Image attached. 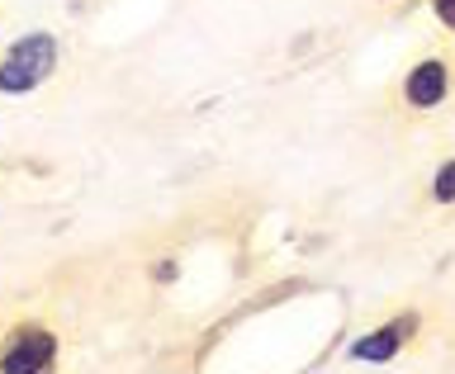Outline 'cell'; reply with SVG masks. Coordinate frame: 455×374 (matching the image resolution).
<instances>
[{
	"label": "cell",
	"mask_w": 455,
	"mask_h": 374,
	"mask_svg": "<svg viewBox=\"0 0 455 374\" xmlns=\"http://www.w3.org/2000/svg\"><path fill=\"white\" fill-rule=\"evenodd\" d=\"M52 71V38H24L14 43V52L0 62V91H28Z\"/></svg>",
	"instance_id": "1"
},
{
	"label": "cell",
	"mask_w": 455,
	"mask_h": 374,
	"mask_svg": "<svg viewBox=\"0 0 455 374\" xmlns=\"http://www.w3.org/2000/svg\"><path fill=\"white\" fill-rule=\"evenodd\" d=\"M436 14H441L446 24H455V0H436Z\"/></svg>",
	"instance_id": "6"
},
{
	"label": "cell",
	"mask_w": 455,
	"mask_h": 374,
	"mask_svg": "<svg viewBox=\"0 0 455 374\" xmlns=\"http://www.w3.org/2000/svg\"><path fill=\"white\" fill-rule=\"evenodd\" d=\"M441 95H446V67H441V62H422L408 76V99H412V105H436Z\"/></svg>",
	"instance_id": "3"
},
{
	"label": "cell",
	"mask_w": 455,
	"mask_h": 374,
	"mask_svg": "<svg viewBox=\"0 0 455 374\" xmlns=\"http://www.w3.org/2000/svg\"><path fill=\"white\" fill-rule=\"evenodd\" d=\"M394 346H398V332H379V337H365L361 346H355V355H365V361H384V355H394Z\"/></svg>",
	"instance_id": "4"
},
{
	"label": "cell",
	"mask_w": 455,
	"mask_h": 374,
	"mask_svg": "<svg viewBox=\"0 0 455 374\" xmlns=\"http://www.w3.org/2000/svg\"><path fill=\"white\" fill-rule=\"evenodd\" d=\"M0 365L14 370V374H28V370L52 365V337H48V332H20V337H14V346L5 351V361H0Z\"/></svg>",
	"instance_id": "2"
},
{
	"label": "cell",
	"mask_w": 455,
	"mask_h": 374,
	"mask_svg": "<svg viewBox=\"0 0 455 374\" xmlns=\"http://www.w3.org/2000/svg\"><path fill=\"white\" fill-rule=\"evenodd\" d=\"M436 199H455V162L436 176Z\"/></svg>",
	"instance_id": "5"
}]
</instances>
